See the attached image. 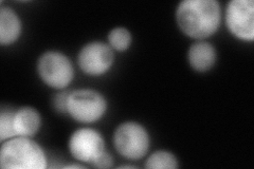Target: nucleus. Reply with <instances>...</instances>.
Returning a JSON list of instances; mask_svg holds the SVG:
<instances>
[{"label": "nucleus", "mask_w": 254, "mask_h": 169, "mask_svg": "<svg viewBox=\"0 0 254 169\" xmlns=\"http://www.w3.org/2000/svg\"><path fill=\"white\" fill-rule=\"evenodd\" d=\"M70 92H60L54 96L53 105L54 108L61 113H68V99Z\"/></svg>", "instance_id": "nucleus-15"}, {"label": "nucleus", "mask_w": 254, "mask_h": 169, "mask_svg": "<svg viewBox=\"0 0 254 169\" xmlns=\"http://www.w3.org/2000/svg\"><path fill=\"white\" fill-rule=\"evenodd\" d=\"M226 22L231 33L242 40L254 38V2L252 0H232L227 5Z\"/></svg>", "instance_id": "nucleus-6"}, {"label": "nucleus", "mask_w": 254, "mask_h": 169, "mask_svg": "<svg viewBox=\"0 0 254 169\" xmlns=\"http://www.w3.org/2000/svg\"><path fill=\"white\" fill-rule=\"evenodd\" d=\"M145 167L150 169H175L178 167V162L172 152L159 150L149 156Z\"/></svg>", "instance_id": "nucleus-12"}, {"label": "nucleus", "mask_w": 254, "mask_h": 169, "mask_svg": "<svg viewBox=\"0 0 254 169\" xmlns=\"http://www.w3.org/2000/svg\"><path fill=\"white\" fill-rule=\"evenodd\" d=\"M15 111L10 107L5 108L4 106L0 110V140L2 142L17 136L14 129Z\"/></svg>", "instance_id": "nucleus-14"}, {"label": "nucleus", "mask_w": 254, "mask_h": 169, "mask_svg": "<svg viewBox=\"0 0 254 169\" xmlns=\"http://www.w3.org/2000/svg\"><path fill=\"white\" fill-rule=\"evenodd\" d=\"M220 19V4L216 0H185L176 11L179 29L197 39L212 36L218 30Z\"/></svg>", "instance_id": "nucleus-1"}, {"label": "nucleus", "mask_w": 254, "mask_h": 169, "mask_svg": "<svg viewBox=\"0 0 254 169\" xmlns=\"http://www.w3.org/2000/svg\"><path fill=\"white\" fill-rule=\"evenodd\" d=\"M114 60L115 55L111 47L101 42L87 44L78 54L79 68L84 73L93 76L105 74L113 66Z\"/></svg>", "instance_id": "nucleus-7"}, {"label": "nucleus", "mask_w": 254, "mask_h": 169, "mask_svg": "<svg viewBox=\"0 0 254 169\" xmlns=\"http://www.w3.org/2000/svg\"><path fill=\"white\" fill-rule=\"evenodd\" d=\"M0 166L3 169H45L47 158L37 143L26 136H15L1 146Z\"/></svg>", "instance_id": "nucleus-2"}, {"label": "nucleus", "mask_w": 254, "mask_h": 169, "mask_svg": "<svg viewBox=\"0 0 254 169\" xmlns=\"http://www.w3.org/2000/svg\"><path fill=\"white\" fill-rule=\"evenodd\" d=\"M216 50L206 42H198L190 47L188 58L190 67L199 72L210 70L216 61Z\"/></svg>", "instance_id": "nucleus-9"}, {"label": "nucleus", "mask_w": 254, "mask_h": 169, "mask_svg": "<svg viewBox=\"0 0 254 169\" xmlns=\"http://www.w3.org/2000/svg\"><path fill=\"white\" fill-rule=\"evenodd\" d=\"M107 109V102L101 93L91 89L70 92L68 113L76 122L90 124L99 120Z\"/></svg>", "instance_id": "nucleus-4"}, {"label": "nucleus", "mask_w": 254, "mask_h": 169, "mask_svg": "<svg viewBox=\"0 0 254 169\" xmlns=\"http://www.w3.org/2000/svg\"><path fill=\"white\" fill-rule=\"evenodd\" d=\"M113 163H114L113 156H111L107 150H105L103 154H101L93 161V163L91 165L97 168H109L113 166Z\"/></svg>", "instance_id": "nucleus-16"}, {"label": "nucleus", "mask_w": 254, "mask_h": 169, "mask_svg": "<svg viewBox=\"0 0 254 169\" xmlns=\"http://www.w3.org/2000/svg\"><path fill=\"white\" fill-rule=\"evenodd\" d=\"M41 124V115L35 108L21 107L15 111L14 129L17 136L30 138L39 130Z\"/></svg>", "instance_id": "nucleus-10"}, {"label": "nucleus", "mask_w": 254, "mask_h": 169, "mask_svg": "<svg viewBox=\"0 0 254 169\" xmlns=\"http://www.w3.org/2000/svg\"><path fill=\"white\" fill-rule=\"evenodd\" d=\"M149 143V135L145 128L134 122L121 124L114 134L115 148L125 159H142L147 154Z\"/></svg>", "instance_id": "nucleus-5"}, {"label": "nucleus", "mask_w": 254, "mask_h": 169, "mask_svg": "<svg viewBox=\"0 0 254 169\" xmlns=\"http://www.w3.org/2000/svg\"><path fill=\"white\" fill-rule=\"evenodd\" d=\"M69 149L74 159L90 164L106 150L101 133L90 128H82L71 135Z\"/></svg>", "instance_id": "nucleus-8"}, {"label": "nucleus", "mask_w": 254, "mask_h": 169, "mask_svg": "<svg viewBox=\"0 0 254 169\" xmlns=\"http://www.w3.org/2000/svg\"><path fill=\"white\" fill-rule=\"evenodd\" d=\"M131 34L125 28H115L108 34V43L111 49L117 51H125L131 45Z\"/></svg>", "instance_id": "nucleus-13"}, {"label": "nucleus", "mask_w": 254, "mask_h": 169, "mask_svg": "<svg viewBox=\"0 0 254 169\" xmlns=\"http://www.w3.org/2000/svg\"><path fill=\"white\" fill-rule=\"evenodd\" d=\"M21 34V21L19 16L11 7L0 10V44L9 46L15 43Z\"/></svg>", "instance_id": "nucleus-11"}, {"label": "nucleus", "mask_w": 254, "mask_h": 169, "mask_svg": "<svg viewBox=\"0 0 254 169\" xmlns=\"http://www.w3.org/2000/svg\"><path fill=\"white\" fill-rule=\"evenodd\" d=\"M37 72L43 82L54 89L68 87L74 76L72 62L58 51H48L39 57Z\"/></svg>", "instance_id": "nucleus-3"}, {"label": "nucleus", "mask_w": 254, "mask_h": 169, "mask_svg": "<svg viewBox=\"0 0 254 169\" xmlns=\"http://www.w3.org/2000/svg\"><path fill=\"white\" fill-rule=\"evenodd\" d=\"M66 168H82V166H79V165H69V166H66Z\"/></svg>", "instance_id": "nucleus-17"}]
</instances>
